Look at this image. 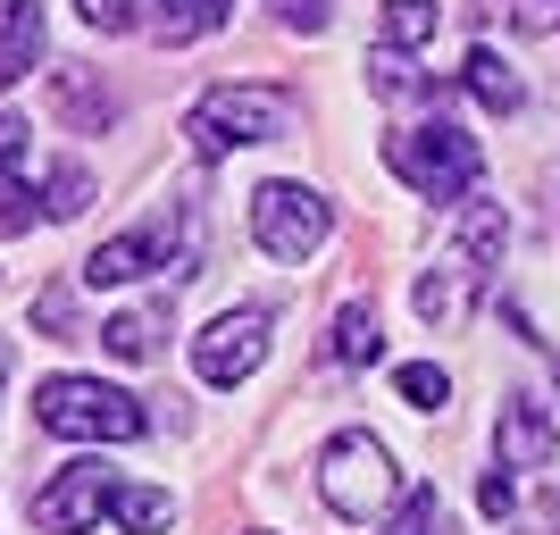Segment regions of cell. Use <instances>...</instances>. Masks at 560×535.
I'll return each mask as SVG.
<instances>
[{
  "label": "cell",
  "mask_w": 560,
  "mask_h": 535,
  "mask_svg": "<svg viewBox=\"0 0 560 535\" xmlns=\"http://www.w3.org/2000/svg\"><path fill=\"white\" fill-rule=\"evenodd\" d=\"M502 243H511L502 201H468V210H460V243L419 277V318L444 326V335H452V326H468V310H477V293H486V268L502 259Z\"/></svg>",
  "instance_id": "obj_1"
},
{
  "label": "cell",
  "mask_w": 560,
  "mask_h": 535,
  "mask_svg": "<svg viewBox=\"0 0 560 535\" xmlns=\"http://www.w3.org/2000/svg\"><path fill=\"white\" fill-rule=\"evenodd\" d=\"M318 493H327L335 519L376 527L385 511H401V468L369 427H343V435H327V452H318Z\"/></svg>",
  "instance_id": "obj_2"
},
{
  "label": "cell",
  "mask_w": 560,
  "mask_h": 535,
  "mask_svg": "<svg viewBox=\"0 0 560 535\" xmlns=\"http://www.w3.org/2000/svg\"><path fill=\"white\" fill-rule=\"evenodd\" d=\"M277 135H293V93H277V84H210L185 109V142L201 160H226V151H252Z\"/></svg>",
  "instance_id": "obj_3"
},
{
  "label": "cell",
  "mask_w": 560,
  "mask_h": 535,
  "mask_svg": "<svg viewBox=\"0 0 560 535\" xmlns=\"http://www.w3.org/2000/svg\"><path fill=\"white\" fill-rule=\"evenodd\" d=\"M385 167H394V176L419 193V201H468V193H477V176H486L477 135H460L452 117H427V126L385 135Z\"/></svg>",
  "instance_id": "obj_4"
},
{
  "label": "cell",
  "mask_w": 560,
  "mask_h": 535,
  "mask_svg": "<svg viewBox=\"0 0 560 535\" xmlns=\"http://www.w3.org/2000/svg\"><path fill=\"white\" fill-rule=\"evenodd\" d=\"M34 419L43 435H75V443H135L142 427V402L109 376H43L34 385Z\"/></svg>",
  "instance_id": "obj_5"
},
{
  "label": "cell",
  "mask_w": 560,
  "mask_h": 535,
  "mask_svg": "<svg viewBox=\"0 0 560 535\" xmlns=\"http://www.w3.org/2000/svg\"><path fill=\"white\" fill-rule=\"evenodd\" d=\"M327 234H335V210L310 185H284V176H277V185L252 193V243L268 259H293V268H302V259L327 252Z\"/></svg>",
  "instance_id": "obj_6"
},
{
  "label": "cell",
  "mask_w": 560,
  "mask_h": 535,
  "mask_svg": "<svg viewBox=\"0 0 560 535\" xmlns=\"http://www.w3.org/2000/svg\"><path fill=\"white\" fill-rule=\"evenodd\" d=\"M151 268H176V277H192V226L176 234V218H151V226H135V234H109L93 259H84V284H135V277H151Z\"/></svg>",
  "instance_id": "obj_7"
},
{
  "label": "cell",
  "mask_w": 560,
  "mask_h": 535,
  "mask_svg": "<svg viewBox=\"0 0 560 535\" xmlns=\"http://www.w3.org/2000/svg\"><path fill=\"white\" fill-rule=\"evenodd\" d=\"M268 360V310H226V318L201 326V344H192V369H201V385H243V376Z\"/></svg>",
  "instance_id": "obj_8"
},
{
  "label": "cell",
  "mask_w": 560,
  "mask_h": 535,
  "mask_svg": "<svg viewBox=\"0 0 560 535\" xmlns=\"http://www.w3.org/2000/svg\"><path fill=\"white\" fill-rule=\"evenodd\" d=\"M109 502H117L109 468H101V461H68L43 493H34V535H84Z\"/></svg>",
  "instance_id": "obj_9"
},
{
  "label": "cell",
  "mask_w": 560,
  "mask_h": 535,
  "mask_svg": "<svg viewBox=\"0 0 560 535\" xmlns=\"http://www.w3.org/2000/svg\"><path fill=\"white\" fill-rule=\"evenodd\" d=\"M493 452H502V468H544V461H552V419L536 410V394L502 402V419H493Z\"/></svg>",
  "instance_id": "obj_10"
},
{
  "label": "cell",
  "mask_w": 560,
  "mask_h": 535,
  "mask_svg": "<svg viewBox=\"0 0 560 535\" xmlns=\"http://www.w3.org/2000/svg\"><path fill=\"white\" fill-rule=\"evenodd\" d=\"M43 59V0H0V93L25 84Z\"/></svg>",
  "instance_id": "obj_11"
},
{
  "label": "cell",
  "mask_w": 560,
  "mask_h": 535,
  "mask_svg": "<svg viewBox=\"0 0 560 535\" xmlns=\"http://www.w3.org/2000/svg\"><path fill=\"white\" fill-rule=\"evenodd\" d=\"M50 101H59V126H68V135H109V126H117V101L101 93L84 68H59V75H50Z\"/></svg>",
  "instance_id": "obj_12"
},
{
  "label": "cell",
  "mask_w": 560,
  "mask_h": 535,
  "mask_svg": "<svg viewBox=\"0 0 560 535\" xmlns=\"http://www.w3.org/2000/svg\"><path fill=\"white\" fill-rule=\"evenodd\" d=\"M460 84L477 93V109H493V117H518V109H527V84H518L511 59H502V50H486V43L460 59Z\"/></svg>",
  "instance_id": "obj_13"
},
{
  "label": "cell",
  "mask_w": 560,
  "mask_h": 535,
  "mask_svg": "<svg viewBox=\"0 0 560 535\" xmlns=\"http://www.w3.org/2000/svg\"><path fill=\"white\" fill-rule=\"evenodd\" d=\"M327 360H335V369H369V360H376V310L369 302H343V310H335Z\"/></svg>",
  "instance_id": "obj_14"
},
{
  "label": "cell",
  "mask_w": 560,
  "mask_h": 535,
  "mask_svg": "<svg viewBox=\"0 0 560 535\" xmlns=\"http://www.w3.org/2000/svg\"><path fill=\"white\" fill-rule=\"evenodd\" d=\"M109 519H117V527H126V535H160L167 519H176V502H167L160 486H117Z\"/></svg>",
  "instance_id": "obj_15"
},
{
  "label": "cell",
  "mask_w": 560,
  "mask_h": 535,
  "mask_svg": "<svg viewBox=\"0 0 560 535\" xmlns=\"http://www.w3.org/2000/svg\"><path fill=\"white\" fill-rule=\"evenodd\" d=\"M218 18H226V0H160L151 34H160V43H201Z\"/></svg>",
  "instance_id": "obj_16"
},
{
  "label": "cell",
  "mask_w": 560,
  "mask_h": 535,
  "mask_svg": "<svg viewBox=\"0 0 560 535\" xmlns=\"http://www.w3.org/2000/svg\"><path fill=\"white\" fill-rule=\"evenodd\" d=\"M435 25H444V9H435V0H385V50L435 43Z\"/></svg>",
  "instance_id": "obj_17"
},
{
  "label": "cell",
  "mask_w": 560,
  "mask_h": 535,
  "mask_svg": "<svg viewBox=\"0 0 560 535\" xmlns=\"http://www.w3.org/2000/svg\"><path fill=\"white\" fill-rule=\"evenodd\" d=\"M101 344H109V360H151L160 351V310H126V318L93 326Z\"/></svg>",
  "instance_id": "obj_18"
},
{
  "label": "cell",
  "mask_w": 560,
  "mask_h": 535,
  "mask_svg": "<svg viewBox=\"0 0 560 535\" xmlns=\"http://www.w3.org/2000/svg\"><path fill=\"white\" fill-rule=\"evenodd\" d=\"M376 535H452V527H444V502H435L427 486H410L394 519H376Z\"/></svg>",
  "instance_id": "obj_19"
},
{
  "label": "cell",
  "mask_w": 560,
  "mask_h": 535,
  "mask_svg": "<svg viewBox=\"0 0 560 535\" xmlns=\"http://www.w3.org/2000/svg\"><path fill=\"white\" fill-rule=\"evenodd\" d=\"M394 394L410 402V410H444V402H452V376L435 369V360H410V369H394Z\"/></svg>",
  "instance_id": "obj_20"
},
{
  "label": "cell",
  "mask_w": 560,
  "mask_h": 535,
  "mask_svg": "<svg viewBox=\"0 0 560 535\" xmlns=\"http://www.w3.org/2000/svg\"><path fill=\"white\" fill-rule=\"evenodd\" d=\"M34 218H43L34 185H25L18 167H0V243H9V234H34Z\"/></svg>",
  "instance_id": "obj_21"
},
{
  "label": "cell",
  "mask_w": 560,
  "mask_h": 535,
  "mask_svg": "<svg viewBox=\"0 0 560 535\" xmlns=\"http://www.w3.org/2000/svg\"><path fill=\"white\" fill-rule=\"evenodd\" d=\"M84 210H93V176L75 160H59L50 167V218H84Z\"/></svg>",
  "instance_id": "obj_22"
},
{
  "label": "cell",
  "mask_w": 560,
  "mask_h": 535,
  "mask_svg": "<svg viewBox=\"0 0 560 535\" xmlns=\"http://www.w3.org/2000/svg\"><path fill=\"white\" fill-rule=\"evenodd\" d=\"M34 326H50V344H75V335H84V326H75V293H68V284L34 293Z\"/></svg>",
  "instance_id": "obj_23"
},
{
  "label": "cell",
  "mask_w": 560,
  "mask_h": 535,
  "mask_svg": "<svg viewBox=\"0 0 560 535\" xmlns=\"http://www.w3.org/2000/svg\"><path fill=\"white\" fill-rule=\"evenodd\" d=\"M75 9H84V25H93V34H135L151 0H75Z\"/></svg>",
  "instance_id": "obj_24"
},
{
  "label": "cell",
  "mask_w": 560,
  "mask_h": 535,
  "mask_svg": "<svg viewBox=\"0 0 560 535\" xmlns=\"http://www.w3.org/2000/svg\"><path fill=\"white\" fill-rule=\"evenodd\" d=\"M277 25H284V34H327L335 0H277Z\"/></svg>",
  "instance_id": "obj_25"
},
{
  "label": "cell",
  "mask_w": 560,
  "mask_h": 535,
  "mask_svg": "<svg viewBox=\"0 0 560 535\" xmlns=\"http://www.w3.org/2000/svg\"><path fill=\"white\" fill-rule=\"evenodd\" d=\"M477 511H486V519H511V511H518V486L502 477V468H493L486 486H477Z\"/></svg>",
  "instance_id": "obj_26"
},
{
  "label": "cell",
  "mask_w": 560,
  "mask_h": 535,
  "mask_svg": "<svg viewBox=\"0 0 560 535\" xmlns=\"http://www.w3.org/2000/svg\"><path fill=\"white\" fill-rule=\"evenodd\" d=\"M511 25H518V34H552V25H560V0H511Z\"/></svg>",
  "instance_id": "obj_27"
},
{
  "label": "cell",
  "mask_w": 560,
  "mask_h": 535,
  "mask_svg": "<svg viewBox=\"0 0 560 535\" xmlns=\"http://www.w3.org/2000/svg\"><path fill=\"white\" fill-rule=\"evenodd\" d=\"M25 135H34L25 117H0V167H18V160H25Z\"/></svg>",
  "instance_id": "obj_28"
},
{
  "label": "cell",
  "mask_w": 560,
  "mask_h": 535,
  "mask_svg": "<svg viewBox=\"0 0 560 535\" xmlns=\"http://www.w3.org/2000/svg\"><path fill=\"white\" fill-rule=\"evenodd\" d=\"M0 385H9V344H0Z\"/></svg>",
  "instance_id": "obj_29"
}]
</instances>
